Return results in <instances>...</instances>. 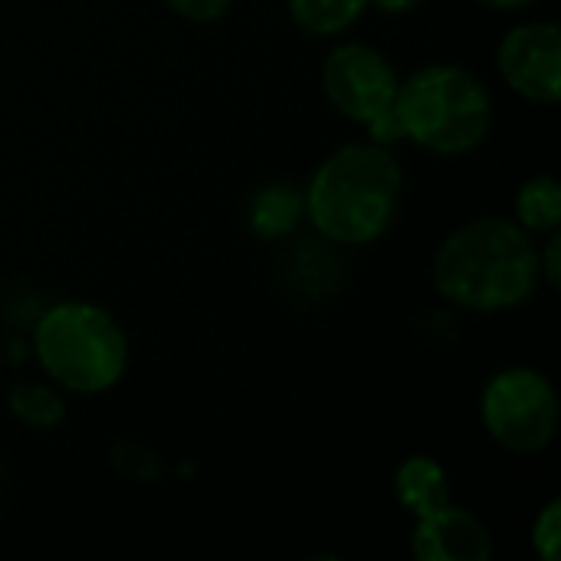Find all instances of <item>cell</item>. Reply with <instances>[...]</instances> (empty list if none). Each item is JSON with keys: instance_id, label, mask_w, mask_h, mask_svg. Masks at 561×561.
<instances>
[{"instance_id": "1", "label": "cell", "mask_w": 561, "mask_h": 561, "mask_svg": "<svg viewBox=\"0 0 561 561\" xmlns=\"http://www.w3.org/2000/svg\"><path fill=\"white\" fill-rule=\"evenodd\" d=\"M539 253L513 220L483 217L454 230L434 256V283L444 299L473 312L523 306L539 286Z\"/></svg>"}, {"instance_id": "2", "label": "cell", "mask_w": 561, "mask_h": 561, "mask_svg": "<svg viewBox=\"0 0 561 561\" xmlns=\"http://www.w3.org/2000/svg\"><path fill=\"white\" fill-rule=\"evenodd\" d=\"M401 187L404 174L388 145L352 141L316 168L302 207L325 240L365 247L391 227Z\"/></svg>"}, {"instance_id": "3", "label": "cell", "mask_w": 561, "mask_h": 561, "mask_svg": "<svg viewBox=\"0 0 561 561\" xmlns=\"http://www.w3.org/2000/svg\"><path fill=\"white\" fill-rule=\"evenodd\" d=\"M394 115L401 138L437 154H463L486 138L493 99L473 72L450 62H431L398 82Z\"/></svg>"}, {"instance_id": "4", "label": "cell", "mask_w": 561, "mask_h": 561, "mask_svg": "<svg viewBox=\"0 0 561 561\" xmlns=\"http://www.w3.org/2000/svg\"><path fill=\"white\" fill-rule=\"evenodd\" d=\"M43 371L76 394H102L118 385L128 365V342L118 322L89 302H59L43 312L33 335Z\"/></svg>"}, {"instance_id": "5", "label": "cell", "mask_w": 561, "mask_h": 561, "mask_svg": "<svg viewBox=\"0 0 561 561\" xmlns=\"http://www.w3.org/2000/svg\"><path fill=\"white\" fill-rule=\"evenodd\" d=\"M398 72L394 66L368 43H342L329 53L322 69V89L329 102L368 125L371 141L391 145L401 138V125L394 115V95H398Z\"/></svg>"}, {"instance_id": "6", "label": "cell", "mask_w": 561, "mask_h": 561, "mask_svg": "<svg viewBox=\"0 0 561 561\" xmlns=\"http://www.w3.org/2000/svg\"><path fill=\"white\" fill-rule=\"evenodd\" d=\"M483 424L513 454H542L559 431L556 385L536 368H506L483 388Z\"/></svg>"}, {"instance_id": "7", "label": "cell", "mask_w": 561, "mask_h": 561, "mask_svg": "<svg viewBox=\"0 0 561 561\" xmlns=\"http://www.w3.org/2000/svg\"><path fill=\"white\" fill-rule=\"evenodd\" d=\"M500 72L519 95L556 105L561 99V30L556 23L513 26L496 53Z\"/></svg>"}, {"instance_id": "8", "label": "cell", "mask_w": 561, "mask_h": 561, "mask_svg": "<svg viewBox=\"0 0 561 561\" xmlns=\"http://www.w3.org/2000/svg\"><path fill=\"white\" fill-rule=\"evenodd\" d=\"M411 549L421 561H490L493 539L483 519H477L463 506H450V500L424 516H414Z\"/></svg>"}, {"instance_id": "9", "label": "cell", "mask_w": 561, "mask_h": 561, "mask_svg": "<svg viewBox=\"0 0 561 561\" xmlns=\"http://www.w3.org/2000/svg\"><path fill=\"white\" fill-rule=\"evenodd\" d=\"M394 496L414 516H424V513L444 506L450 500V483H447L444 467L431 457L404 460L394 473Z\"/></svg>"}, {"instance_id": "10", "label": "cell", "mask_w": 561, "mask_h": 561, "mask_svg": "<svg viewBox=\"0 0 561 561\" xmlns=\"http://www.w3.org/2000/svg\"><path fill=\"white\" fill-rule=\"evenodd\" d=\"M516 214L523 220V230L536 233H556L561 227V184L556 178L542 174L523 184L516 197Z\"/></svg>"}, {"instance_id": "11", "label": "cell", "mask_w": 561, "mask_h": 561, "mask_svg": "<svg viewBox=\"0 0 561 561\" xmlns=\"http://www.w3.org/2000/svg\"><path fill=\"white\" fill-rule=\"evenodd\" d=\"M302 214V197L296 187H286V184H273L266 191H260L253 197V207H250V224L260 237H283L296 227Z\"/></svg>"}, {"instance_id": "12", "label": "cell", "mask_w": 561, "mask_h": 561, "mask_svg": "<svg viewBox=\"0 0 561 561\" xmlns=\"http://www.w3.org/2000/svg\"><path fill=\"white\" fill-rule=\"evenodd\" d=\"M368 0H289L293 20L316 36H332L348 30L362 13Z\"/></svg>"}, {"instance_id": "13", "label": "cell", "mask_w": 561, "mask_h": 561, "mask_svg": "<svg viewBox=\"0 0 561 561\" xmlns=\"http://www.w3.org/2000/svg\"><path fill=\"white\" fill-rule=\"evenodd\" d=\"M10 411H13L26 427H39V431H49V427H56V424L66 417L62 398H59L53 388L36 385V381H20V385H13V391H10Z\"/></svg>"}, {"instance_id": "14", "label": "cell", "mask_w": 561, "mask_h": 561, "mask_svg": "<svg viewBox=\"0 0 561 561\" xmlns=\"http://www.w3.org/2000/svg\"><path fill=\"white\" fill-rule=\"evenodd\" d=\"M559 542H561V500H552L533 526V546L542 556V561L559 559Z\"/></svg>"}, {"instance_id": "15", "label": "cell", "mask_w": 561, "mask_h": 561, "mask_svg": "<svg viewBox=\"0 0 561 561\" xmlns=\"http://www.w3.org/2000/svg\"><path fill=\"white\" fill-rule=\"evenodd\" d=\"M230 0H168V7L184 16V20H194V23H210L217 20L224 10H227Z\"/></svg>"}, {"instance_id": "16", "label": "cell", "mask_w": 561, "mask_h": 561, "mask_svg": "<svg viewBox=\"0 0 561 561\" xmlns=\"http://www.w3.org/2000/svg\"><path fill=\"white\" fill-rule=\"evenodd\" d=\"M539 273H546V279H549L552 286H561V240L559 237H552V240L546 243V260L539 256Z\"/></svg>"}, {"instance_id": "17", "label": "cell", "mask_w": 561, "mask_h": 561, "mask_svg": "<svg viewBox=\"0 0 561 561\" xmlns=\"http://www.w3.org/2000/svg\"><path fill=\"white\" fill-rule=\"evenodd\" d=\"M368 3H375V7L385 10V13H411V10H417L424 0H368Z\"/></svg>"}, {"instance_id": "18", "label": "cell", "mask_w": 561, "mask_h": 561, "mask_svg": "<svg viewBox=\"0 0 561 561\" xmlns=\"http://www.w3.org/2000/svg\"><path fill=\"white\" fill-rule=\"evenodd\" d=\"M480 3H486V7H493V10H519V7H529V3H536V0H480Z\"/></svg>"}]
</instances>
